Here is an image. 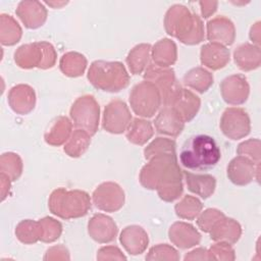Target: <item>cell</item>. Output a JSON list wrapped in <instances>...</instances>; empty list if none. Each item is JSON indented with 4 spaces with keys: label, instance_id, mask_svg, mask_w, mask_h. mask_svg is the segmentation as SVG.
<instances>
[{
    "label": "cell",
    "instance_id": "obj_1",
    "mask_svg": "<svg viewBox=\"0 0 261 261\" xmlns=\"http://www.w3.org/2000/svg\"><path fill=\"white\" fill-rule=\"evenodd\" d=\"M140 172V182L147 190H156L159 198L165 202L178 199L184 191L182 170L176 153L156 155L148 160Z\"/></svg>",
    "mask_w": 261,
    "mask_h": 261
},
{
    "label": "cell",
    "instance_id": "obj_2",
    "mask_svg": "<svg viewBox=\"0 0 261 261\" xmlns=\"http://www.w3.org/2000/svg\"><path fill=\"white\" fill-rule=\"evenodd\" d=\"M221 152L215 140L207 135H195L182 144L179 162L184 167L194 171L213 168L220 160Z\"/></svg>",
    "mask_w": 261,
    "mask_h": 261
},
{
    "label": "cell",
    "instance_id": "obj_3",
    "mask_svg": "<svg viewBox=\"0 0 261 261\" xmlns=\"http://www.w3.org/2000/svg\"><path fill=\"white\" fill-rule=\"evenodd\" d=\"M165 32L186 45H197L204 40V25L200 16L184 5L169 7L164 16Z\"/></svg>",
    "mask_w": 261,
    "mask_h": 261
},
{
    "label": "cell",
    "instance_id": "obj_4",
    "mask_svg": "<svg viewBox=\"0 0 261 261\" xmlns=\"http://www.w3.org/2000/svg\"><path fill=\"white\" fill-rule=\"evenodd\" d=\"M87 77L94 88L109 93H117L129 84V74L119 61L95 60L90 65Z\"/></svg>",
    "mask_w": 261,
    "mask_h": 261
},
{
    "label": "cell",
    "instance_id": "obj_5",
    "mask_svg": "<svg viewBox=\"0 0 261 261\" xmlns=\"http://www.w3.org/2000/svg\"><path fill=\"white\" fill-rule=\"evenodd\" d=\"M48 208L53 215L62 219L80 218L91 209V198L85 191L57 188L49 197Z\"/></svg>",
    "mask_w": 261,
    "mask_h": 261
},
{
    "label": "cell",
    "instance_id": "obj_6",
    "mask_svg": "<svg viewBox=\"0 0 261 261\" xmlns=\"http://www.w3.org/2000/svg\"><path fill=\"white\" fill-rule=\"evenodd\" d=\"M57 59V53L52 44L46 41L34 42L19 46L14 52V61L23 69L52 68Z\"/></svg>",
    "mask_w": 261,
    "mask_h": 261
},
{
    "label": "cell",
    "instance_id": "obj_7",
    "mask_svg": "<svg viewBox=\"0 0 261 261\" xmlns=\"http://www.w3.org/2000/svg\"><path fill=\"white\" fill-rule=\"evenodd\" d=\"M128 100L133 111L145 118L154 116L162 105L159 90L151 82L145 80L133 87Z\"/></svg>",
    "mask_w": 261,
    "mask_h": 261
},
{
    "label": "cell",
    "instance_id": "obj_8",
    "mask_svg": "<svg viewBox=\"0 0 261 261\" xmlns=\"http://www.w3.org/2000/svg\"><path fill=\"white\" fill-rule=\"evenodd\" d=\"M69 115L76 128L86 130L94 136L99 127L100 107L94 96L83 95L71 105Z\"/></svg>",
    "mask_w": 261,
    "mask_h": 261
},
{
    "label": "cell",
    "instance_id": "obj_9",
    "mask_svg": "<svg viewBox=\"0 0 261 261\" xmlns=\"http://www.w3.org/2000/svg\"><path fill=\"white\" fill-rule=\"evenodd\" d=\"M144 80L151 82L159 90L162 105L167 106L175 92L180 88L174 70L170 67H159L154 63H150L144 72Z\"/></svg>",
    "mask_w": 261,
    "mask_h": 261
},
{
    "label": "cell",
    "instance_id": "obj_10",
    "mask_svg": "<svg viewBox=\"0 0 261 261\" xmlns=\"http://www.w3.org/2000/svg\"><path fill=\"white\" fill-rule=\"evenodd\" d=\"M222 134L230 140H240L251 132V120L247 111L239 107L226 108L219 122Z\"/></svg>",
    "mask_w": 261,
    "mask_h": 261
},
{
    "label": "cell",
    "instance_id": "obj_11",
    "mask_svg": "<svg viewBox=\"0 0 261 261\" xmlns=\"http://www.w3.org/2000/svg\"><path fill=\"white\" fill-rule=\"evenodd\" d=\"M132 119L126 103L120 99H113L104 108L102 126L110 134L119 135L126 130Z\"/></svg>",
    "mask_w": 261,
    "mask_h": 261
},
{
    "label": "cell",
    "instance_id": "obj_12",
    "mask_svg": "<svg viewBox=\"0 0 261 261\" xmlns=\"http://www.w3.org/2000/svg\"><path fill=\"white\" fill-rule=\"evenodd\" d=\"M95 206L105 212H116L124 204V192L122 188L113 181H105L99 185L92 195Z\"/></svg>",
    "mask_w": 261,
    "mask_h": 261
},
{
    "label": "cell",
    "instance_id": "obj_13",
    "mask_svg": "<svg viewBox=\"0 0 261 261\" xmlns=\"http://www.w3.org/2000/svg\"><path fill=\"white\" fill-rule=\"evenodd\" d=\"M259 170L260 164H256L245 156L238 155L228 163L226 174L232 184L237 186H247L254 178L259 181Z\"/></svg>",
    "mask_w": 261,
    "mask_h": 261
},
{
    "label": "cell",
    "instance_id": "obj_14",
    "mask_svg": "<svg viewBox=\"0 0 261 261\" xmlns=\"http://www.w3.org/2000/svg\"><path fill=\"white\" fill-rule=\"evenodd\" d=\"M219 87L221 97L227 104L242 105L249 98L250 86L247 77L242 73H236L225 77Z\"/></svg>",
    "mask_w": 261,
    "mask_h": 261
},
{
    "label": "cell",
    "instance_id": "obj_15",
    "mask_svg": "<svg viewBox=\"0 0 261 261\" xmlns=\"http://www.w3.org/2000/svg\"><path fill=\"white\" fill-rule=\"evenodd\" d=\"M167 106L172 107L186 123L190 122L197 115L201 106V100L192 91L180 87Z\"/></svg>",
    "mask_w": 261,
    "mask_h": 261
},
{
    "label": "cell",
    "instance_id": "obj_16",
    "mask_svg": "<svg viewBox=\"0 0 261 261\" xmlns=\"http://www.w3.org/2000/svg\"><path fill=\"white\" fill-rule=\"evenodd\" d=\"M117 232L118 227L115 221L105 214H95L88 222V233L97 243H111L115 240Z\"/></svg>",
    "mask_w": 261,
    "mask_h": 261
},
{
    "label": "cell",
    "instance_id": "obj_17",
    "mask_svg": "<svg viewBox=\"0 0 261 261\" xmlns=\"http://www.w3.org/2000/svg\"><path fill=\"white\" fill-rule=\"evenodd\" d=\"M207 39L210 43H217L223 46H230L236 40V28L233 22L223 16H216L206 24Z\"/></svg>",
    "mask_w": 261,
    "mask_h": 261
},
{
    "label": "cell",
    "instance_id": "obj_18",
    "mask_svg": "<svg viewBox=\"0 0 261 261\" xmlns=\"http://www.w3.org/2000/svg\"><path fill=\"white\" fill-rule=\"evenodd\" d=\"M7 101L10 108L17 114L25 115L36 106L35 90L25 84H18L9 90Z\"/></svg>",
    "mask_w": 261,
    "mask_h": 261
},
{
    "label": "cell",
    "instance_id": "obj_19",
    "mask_svg": "<svg viewBox=\"0 0 261 261\" xmlns=\"http://www.w3.org/2000/svg\"><path fill=\"white\" fill-rule=\"evenodd\" d=\"M16 15L27 29L35 30L42 27L47 20L48 11L39 1H20L15 10Z\"/></svg>",
    "mask_w": 261,
    "mask_h": 261
},
{
    "label": "cell",
    "instance_id": "obj_20",
    "mask_svg": "<svg viewBox=\"0 0 261 261\" xmlns=\"http://www.w3.org/2000/svg\"><path fill=\"white\" fill-rule=\"evenodd\" d=\"M170 242L181 250L191 249L201 242L200 232L190 223L184 221L174 222L168 230Z\"/></svg>",
    "mask_w": 261,
    "mask_h": 261
},
{
    "label": "cell",
    "instance_id": "obj_21",
    "mask_svg": "<svg viewBox=\"0 0 261 261\" xmlns=\"http://www.w3.org/2000/svg\"><path fill=\"white\" fill-rule=\"evenodd\" d=\"M119 242L124 250L130 255H140L144 253L149 244L147 231L139 225L125 226L119 236Z\"/></svg>",
    "mask_w": 261,
    "mask_h": 261
},
{
    "label": "cell",
    "instance_id": "obj_22",
    "mask_svg": "<svg viewBox=\"0 0 261 261\" xmlns=\"http://www.w3.org/2000/svg\"><path fill=\"white\" fill-rule=\"evenodd\" d=\"M154 126L158 134L175 138L181 134L185 122L172 107L163 106L154 120Z\"/></svg>",
    "mask_w": 261,
    "mask_h": 261
},
{
    "label": "cell",
    "instance_id": "obj_23",
    "mask_svg": "<svg viewBox=\"0 0 261 261\" xmlns=\"http://www.w3.org/2000/svg\"><path fill=\"white\" fill-rule=\"evenodd\" d=\"M200 60L202 65L211 70L225 67L230 60V52L227 47L217 43H207L201 47Z\"/></svg>",
    "mask_w": 261,
    "mask_h": 261
},
{
    "label": "cell",
    "instance_id": "obj_24",
    "mask_svg": "<svg viewBox=\"0 0 261 261\" xmlns=\"http://www.w3.org/2000/svg\"><path fill=\"white\" fill-rule=\"evenodd\" d=\"M209 233L210 239L214 242H225L233 245L242 236V226L233 218L224 216L214 224Z\"/></svg>",
    "mask_w": 261,
    "mask_h": 261
},
{
    "label": "cell",
    "instance_id": "obj_25",
    "mask_svg": "<svg viewBox=\"0 0 261 261\" xmlns=\"http://www.w3.org/2000/svg\"><path fill=\"white\" fill-rule=\"evenodd\" d=\"M182 174L185 176L188 190L201 197L202 199H208L211 197L216 188V178L208 173L200 174L193 173L188 170H184Z\"/></svg>",
    "mask_w": 261,
    "mask_h": 261
},
{
    "label": "cell",
    "instance_id": "obj_26",
    "mask_svg": "<svg viewBox=\"0 0 261 261\" xmlns=\"http://www.w3.org/2000/svg\"><path fill=\"white\" fill-rule=\"evenodd\" d=\"M233 60L243 71L257 69L261 64L260 47L250 43L241 44L233 51Z\"/></svg>",
    "mask_w": 261,
    "mask_h": 261
},
{
    "label": "cell",
    "instance_id": "obj_27",
    "mask_svg": "<svg viewBox=\"0 0 261 261\" xmlns=\"http://www.w3.org/2000/svg\"><path fill=\"white\" fill-rule=\"evenodd\" d=\"M153 63L159 67H169L177 59V47L175 43L167 38L161 39L151 49Z\"/></svg>",
    "mask_w": 261,
    "mask_h": 261
},
{
    "label": "cell",
    "instance_id": "obj_28",
    "mask_svg": "<svg viewBox=\"0 0 261 261\" xmlns=\"http://www.w3.org/2000/svg\"><path fill=\"white\" fill-rule=\"evenodd\" d=\"M72 133V122L66 116L56 117L49 129L45 133V142L51 146H61L67 142Z\"/></svg>",
    "mask_w": 261,
    "mask_h": 261
},
{
    "label": "cell",
    "instance_id": "obj_29",
    "mask_svg": "<svg viewBox=\"0 0 261 261\" xmlns=\"http://www.w3.org/2000/svg\"><path fill=\"white\" fill-rule=\"evenodd\" d=\"M182 83L185 86L203 94L213 85L214 77L213 74L204 67L196 66L185 73Z\"/></svg>",
    "mask_w": 261,
    "mask_h": 261
},
{
    "label": "cell",
    "instance_id": "obj_30",
    "mask_svg": "<svg viewBox=\"0 0 261 261\" xmlns=\"http://www.w3.org/2000/svg\"><path fill=\"white\" fill-rule=\"evenodd\" d=\"M151 49V45L146 43L136 45L133 49H130L125 59L130 73L140 74L145 71L149 65Z\"/></svg>",
    "mask_w": 261,
    "mask_h": 261
},
{
    "label": "cell",
    "instance_id": "obj_31",
    "mask_svg": "<svg viewBox=\"0 0 261 261\" xmlns=\"http://www.w3.org/2000/svg\"><path fill=\"white\" fill-rule=\"evenodd\" d=\"M154 135L151 121L144 118H134L126 128V139L139 146L145 145Z\"/></svg>",
    "mask_w": 261,
    "mask_h": 261
},
{
    "label": "cell",
    "instance_id": "obj_32",
    "mask_svg": "<svg viewBox=\"0 0 261 261\" xmlns=\"http://www.w3.org/2000/svg\"><path fill=\"white\" fill-rule=\"evenodd\" d=\"M88 65L87 58L79 52H66L59 61L61 72L69 77H77L84 74Z\"/></svg>",
    "mask_w": 261,
    "mask_h": 261
},
{
    "label": "cell",
    "instance_id": "obj_33",
    "mask_svg": "<svg viewBox=\"0 0 261 261\" xmlns=\"http://www.w3.org/2000/svg\"><path fill=\"white\" fill-rule=\"evenodd\" d=\"M22 36V30L18 22L8 14L0 15V42L4 46H13Z\"/></svg>",
    "mask_w": 261,
    "mask_h": 261
},
{
    "label": "cell",
    "instance_id": "obj_34",
    "mask_svg": "<svg viewBox=\"0 0 261 261\" xmlns=\"http://www.w3.org/2000/svg\"><path fill=\"white\" fill-rule=\"evenodd\" d=\"M91 135L86 130L76 128L71 133V136L64 144L63 151L66 155L72 158L81 157L89 148L91 144Z\"/></svg>",
    "mask_w": 261,
    "mask_h": 261
},
{
    "label": "cell",
    "instance_id": "obj_35",
    "mask_svg": "<svg viewBox=\"0 0 261 261\" xmlns=\"http://www.w3.org/2000/svg\"><path fill=\"white\" fill-rule=\"evenodd\" d=\"M15 236L17 240L24 245L36 244L41 240L42 227L40 221L24 219L17 223L15 227Z\"/></svg>",
    "mask_w": 261,
    "mask_h": 261
},
{
    "label": "cell",
    "instance_id": "obj_36",
    "mask_svg": "<svg viewBox=\"0 0 261 261\" xmlns=\"http://www.w3.org/2000/svg\"><path fill=\"white\" fill-rule=\"evenodd\" d=\"M202 209V202L198 198L191 195L184 196V198L174 206L175 214L179 218L188 220L195 219L201 213Z\"/></svg>",
    "mask_w": 261,
    "mask_h": 261
},
{
    "label": "cell",
    "instance_id": "obj_37",
    "mask_svg": "<svg viewBox=\"0 0 261 261\" xmlns=\"http://www.w3.org/2000/svg\"><path fill=\"white\" fill-rule=\"evenodd\" d=\"M22 160L18 154L7 152L0 157V171L7 175L11 181L17 180L22 173Z\"/></svg>",
    "mask_w": 261,
    "mask_h": 261
},
{
    "label": "cell",
    "instance_id": "obj_38",
    "mask_svg": "<svg viewBox=\"0 0 261 261\" xmlns=\"http://www.w3.org/2000/svg\"><path fill=\"white\" fill-rule=\"evenodd\" d=\"M176 144L173 140L167 138H156L153 140L145 149H144V157L149 160L150 158L164 154V153H173L175 152Z\"/></svg>",
    "mask_w": 261,
    "mask_h": 261
},
{
    "label": "cell",
    "instance_id": "obj_39",
    "mask_svg": "<svg viewBox=\"0 0 261 261\" xmlns=\"http://www.w3.org/2000/svg\"><path fill=\"white\" fill-rule=\"evenodd\" d=\"M42 227V237L41 242L43 243H53L57 241L62 233V224L52 218V217H44L39 220Z\"/></svg>",
    "mask_w": 261,
    "mask_h": 261
},
{
    "label": "cell",
    "instance_id": "obj_40",
    "mask_svg": "<svg viewBox=\"0 0 261 261\" xmlns=\"http://www.w3.org/2000/svg\"><path fill=\"white\" fill-rule=\"evenodd\" d=\"M146 260H171L177 261L179 260L178 252L167 244H158L153 246L148 254L146 255Z\"/></svg>",
    "mask_w": 261,
    "mask_h": 261
},
{
    "label": "cell",
    "instance_id": "obj_41",
    "mask_svg": "<svg viewBox=\"0 0 261 261\" xmlns=\"http://www.w3.org/2000/svg\"><path fill=\"white\" fill-rule=\"evenodd\" d=\"M224 216L225 215L222 211L215 208H208L203 212L201 211V213L197 216V225L202 231L209 232L214 224Z\"/></svg>",
    "mask_w": 261,
    "mask_h": 261
},
{
    "label": "cell",
    "instance_id": "obj_42",
    "mask_svg": "<svg viewBox=\"0 0 261 261\" xmlns=\"http://www.w3.org/2000/svg\"><path fill=\"white\" fill-rule=\"evenodd\" d=\"M237 153L251 159L256 164H260V140L249 139L242 142L237 148Z\"/></svg>",
    "mask_w": 261,
    "mask_h": 261
},
{
    "label": "cell",
    "instance_id": "obj_43",
    "mask_svg": "<svg viewBox=\"0 0 261 261\" xmlns=\"http://www.w3.org/2000/svg\"><path fill=\"white\" fill-rule=\"evenodd\" d=\"M208 251L212 257V260L232 261L236 259L233 248L230 244L225 242H216L209 248Z\"/></svg>",
    "mask_w": 261,
    "mask_h": 261
},
{
    "label": "cell",
    "instance_id": "obj_44",
    "mask_svg": "<svg viewBox=\"0 0 261 261\" xmlns=\"http://www.w3.org/2000/svg\"><path fill=\"white\" fill-rule=\"evenodd\" d=\"M97 260H126L119 248L115 246L102 247L97 252Z\"/></svg>",
    "mask_w": 261,
    "mask_h": 261
},
{
    "label": "cell",
    "instance_id": "obj_45",
    "mask_svg": "<svg viewBox=\"0 0 261 261\" xmlns=\"http://www.w3.org/2000/svg\"><path fill=\"white\" fill-rule=\"evenodd\" d=\"M69 252L68 250L62 246V245H57L54 247L49 248L46 251V254L44 256V260H69Z\"/></svg>",
    "mask_w": 261,
    "mask_h": 261
},
{
    "label": "cell",
    "instance_id": "obj_46",
    "mask_svg": "<svg viewBox=\"0 0 261 261\" xmlns=\"http://www.w3.org/2000/svg\"><path fill=\"white\" fill-rule=\"evenodd\" d=\"M187 260H212L209 251L205 248H197L186 254L185 258Z\"/></svg>",
    "mask_w": 261,
    "mask_h": 261
},
{
    "label": "cell",
    "instance_id": "obj_47",
    "mask_svg": "<svg viewBox=\"0 0 261 261\" xmlns=\"http://www.w3.org/2000/svg\"><path fill=\"white\" fill-rule=\"evenodd\" d=\"M199 4L201 7L202 16L204 18H208L216 11L218 2H216V1H200Z\"/></svg>",
    "mask_w": 261,
    "mask_h": 261
},
{
    "label": "cell",
    "instance_id": "obj_48",
    "mask_svg": "<svg viewBox=\"0 0 261 261\" xmlns=\"http://www.w3.org/2000/svg\"><path fill=\"white\" fill-rule=\"evenodd\" d=\"M0 178H1V201H4L5 198L7 197V194L9 193L11 180L4 173L0 174Z\"/></svg>",
    "mask_w": 261,
    "mask_h": 261
},
{
    "label": "cell",
    "instance_id": "obj_49",
    "mask_svg": "<svg viewBox=\"0 0 261 261\" xmlns=\"http://www.w3.org/2000/svg\"><path fill=\"white\" fill-rule=\"evenodd\" d=\"M250 39L254 45L259 47L260 44V21H257L251 27L250 30Z\"/></svg>",
    "mask_w": 261,
    "mask_h": 261
},
{
    "label": "cell",
    "instance_id": "obj_50",
    "mask_svg": "<svg viewBox=\"0 0 261 261\" xmlns=\"http://www.w3.org/2000/svg\"><path fill=\"white\" fill-rule=\"evenodd\" d=\"M47 5H49V6H51V7H53V8H60V7H62L63 5H66L67 4V2H51V1H47V2H45Z\"/></svg>",
    "mask_w": 261,
    "mask_h": 261
}]
</instances>
